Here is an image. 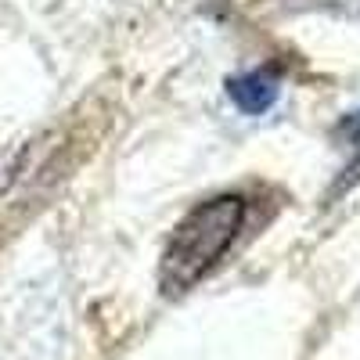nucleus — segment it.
<instances>
[{
  "mask_svg": "<svg viewBox=\"0 0 360 360\" xmlns=\"http://www.w3.org/2000/svg\"><path fill=\"white\" fill-rule=\"evenodd\" d=\"M245 217H249V202L231 191L205 198L191 213H184V220L173 227L169 242L162 249L159 288L166 295H180L195 288L227 256L234 238L245 227Z\"/></svg>",
  "mask_w": 360,
  "mask_h": 360,
  "instance_id": "nucleus-1",
  "label": "nucleus"
},
{
  "mask_svg": "<svg viewBox=\"0 0 360 360\" xmlns=\"http://www.w3.org/2000/svg\"><path fill=\"white\" fill-rule=\"evenodd\" d=\"M227 98L242 115H266L281 98V79L266 69H252L242 76H231L227 83Z\"/></svg>",
  "mask_w": 360,
  "mask_h": 360,
  "instance_id": "nucleus-2",
  "label": "nucleus"
},
{
  "mask_svg": "<svg viewBox=\"0 0 360 360\" xmlns=\"http://www.w3.org/2000/svg\"><path fill=\"white\" fill-rule=\"evenodd\" d=\"M342 130H346L353 141H360V112H353V115L346 119V123H342Z\"/></svg>",
  "mask_w": 360,
  "mask_h": 360,
  "instance_id": "nucleus-3",
  "label": "nucleus"
}]
</instances>
